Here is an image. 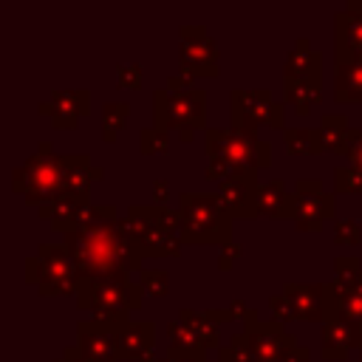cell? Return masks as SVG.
Masks as SVG:
<instances>
[{
	"instance_id": "cell-1",
	"label": "cell",
	"mask_w": 362,
	"mask_h": 362,
	"mask_svg": "<svg viewBox=\"0 0 362 362\" xmlns=\"http://www.w3.org/2000/svg\"><path fill=\"white\" fill-rule=\"evenodd\" d=\"M65 246L74 252L82 277L136 280L133 274L141 272V255L136 252L130 223L122 218L74 229L65 235Z\"/></svg>"
},
{
	"instance_id": "cell-2",
	"label": "cell",
	"mask_w": 362,
	"mask_h": 362,
	"mask_svg": "<svg viewBox=\"0 0 362 362\" xmlns=\"http://www.w3.org/2000/svg\"><path fill=\"white\" fill-rule=\"evenodd\" d=\"M71 153L57 156L51 141H40L37 153L11 170V189L23 195L28 206H42L65 192Z\"/></svg>"
},
{
	"instance_id": "cell-3",
	"label": "cell",
	"mask_w": 362,
	"mask_h": 362,
	"mask_svg": "<svg viewBox=\"0 0 362 362\" xmlns=\"http://www.w3.org/2000/svg\"><path fill=\"white\" fill-rule=\"evenodd\" d=\"M181 243L184 246H229L232 215L226 212L218 192H181Z\"/></svg>"
},
{
	"instance_id": "cell-4",
	"label": "cell",
	"mask_w": 362,
	"mask_h": 362,
	"mask_svg": "<svg viewBox=\"0 0 362 362\" xmlns=\"http://www.w3.org/2000/svg\"><path fill=\"white\" fill-rule=\"evenodd\" d=\"M144 303V288L139 280L116 277H82L76 286V308L88 311V320L99 322H124Z\"/></svg>"
},
{
	"instance_id": "cell-5",
	"label": "cell",
	"mask_w": 362,
	"mask_h": 362,
	"mask_svg": "<svg viewBox=\"0 0 362 362\" xmlns=\"http://www.w3.org/2000/svg\"><path fill=\"white\" fill-rule=\"evenodd\" d=\"M124 221L130 223V235L136 252L144 257H178L181 252V215L170 206H130Z\"/></svg>"
},
{
	"instance_id": "cell-6",
	"label": "cell",
	"mask_w": 362,
	"mask_h": 362,
	"mask_svg": "<svg viewBox=\"0 0 362 362\" xmlns=\"http://www.w3.org/2000/svg\"><path fill=\"white\" fill-rule=\"evenodd\" d=\"M79 280L76 257L65 243H40L37 252L25 257V283L34 286L40 297H76Z\"/></svg>"
},
{
	"instance_id": "cell-7",
	"label": "cell",
	"mask_w": 362,
	"mask_h": 362,
	"mask_svg": "<svg viewBox=\"0 0 362 362\" xmlns=\"http://www.w3.org/2000/svg\"><path fill=\"white\" fill-rule=\"evenodd\" d=\"M153 127L164 133H195L206 130V90H153Z\"/></svg>"
},
{
	"instance_id": "cell-8",
	"label": "cell",
	"mask_w": 362,
	"mask_h": 362,
	"mask_svg": "<svg viewBox=\"0 0 362 362\" xmlns=\"http://www.w3.org/2000/svg\"><path fill=\"white\" fill-rule=\"evenodd\" d=\"M204 147H206V156L209 158H223L240 170H260V167H269L272 164V147L257 139V136H249L243 130H235V127H206L204 130Z\"/></svg>"
},
{
	"instance_id": "cell-9",
	"label": "cell",
	"mask_w": 362,
	"mask_h": 362,
	"mask_svg": "<svg viewBox=\"0 0 362 362\" xmlns=\"http://www.w3.org/2000/svg\"><path fill=\"white\" fill-rule=\"evenodd\" d=\"M229 110H232V124L235 130H243L249 136H257V127H272V130H286V105L274 102L266 88H235L229 96Z\"/></svg>"
},
{
	"instance_id": "cell-10",
	"label": "cell",
	"mask_w": 362,
	"mask_h": 362,
	"mask_svg": "<svg viewBox=\"0 0 362 362\" xmlns=\"http://www.w3.org/2000/svg\"><path fill=\"white\" fill-rule=\"evenodd\" d=\"M37 212L54 232H62V235L82 229L88 223H102V221L119 218L116 206H93L90 192H62L59 198L42 204Z\"/></svg>"
},
{
	"instance_id": "cell-11",
	"label": "cell",
	"mask_w": 362,
	"mask_h": 362,
	"mask_svg": "<svg viewBox=\"0 0 362 362\" xmlns=\"http://www.w3.org/2000/svg\"><path fill=\"white\" fill-rule=\"evenodd\" d=\"M337 215L334 192H325L317 178H300L294 184V192L286 198L283 218L294 221V229L300 232H320L328 218Z\"/></svg>"
},
{
	"instance_id": "cell-12",
	"label": "cell",
	"mask_w": 362,
	"mask_h": 362,
	"mask_svg": "<svg viewBox=\"0 0 362 362\" xmlns=\"http://www.w3.org/2000/svg\"><path fill=\"white\" fill-rule=\"evenodd\" d=\"M178 68L184 76H218V42L204 25L178 28Z\"/></svg>"
},
{
	"instance_id": "cell-13",
	"label": "cell",
	"mask_w": 362,
	"mask_h": 362,
	"mask_svg": "<svg viewBox=\"0 0 362 362\" xmlns=\"http://www.w3.org/2000/svg\"><path fill=\"white\" fill-rule=\"evenodd\" d=\"M124 322L79 320L76 322V348L90 362H122V354H119V328Z\"/></svg>"
},
{
	"instance_id": "cell-14",
	"label": "cell",
	"mask_w": 362,
	"mask_h": 362,
	"mask_svg": "<svg viewBox=\"0 0 362 362\" xmlns=\"http://www.w3.org/2000/svg\"><path fill=\"white\" fill-rule=\"evenodd\" d=\"M243 334L249 337L260 362H277L283 354L297 348V337L283 328L277 320H260L257 311L243 322Z\"/></svg>"
},
{
	"instance_id": "cell-15",
	"label": "cell",
	"mask_w": 362,
	"mask_h": 362,
	"mask_svg": "<svg viewBox=\"0 0 362 362\" xmlns=\"http://www.w3.org/2000/svg\"><path fill=\"white\" fill-rule=\"evenodd\" d=\"M88 110H90V93L85 88L54 90L48 99H42L37 105V113L48 116L57 130H74Z\"/></svg>"
},
{
	"instance_id": "cell-16",
	"label": "cell",
	"mask_w": 362,
	"mask_h": 362,
	"mask_svg": "<svg viewBox=\"0 0 362 362\" xmlns=\"http://www.w3.org/2000/svg\"><path fill=\"white\" fill-rule=\"evenodd\" d=\"M334 54L337 62H351L362 54V0H351L334 17Z\"/></svg>"
},
{
	"instance_id": "cell-17",
	"label": "cell",
	"mask_w": 362,
	"mask_h": 362,
	"mask_svg": "<svg viewBox=\"0 0 362 362\" xmlns=\"http://www.w3.org/2000/svg\"><path fill=\"white\" fill-rule=\"evenodd\" d=\"M362 345V331L356 322L348 320H325L322 322V345L320 356L325 362H345L351 348Z\"/></svg>"
},
{
	"instance_id": "cell-18",
	"label": "cell",
	"mask_w": 362,
	"mask_h": 362,
	"mask_svg": "<svg viewBox=\"0 0 362 362\" xmlns=\"http://www.w3.org/2000/svg\"><path fill=\"white\" fill-rule=\"evenodd\" d=\"M322 300H325V320H348L362 325V280L342 288L334 280L322 283Z\"/></svg>"
},
{
	"instance_id": "cell-19",
	"label": "cell",
	"mask_w": 362,
	"mask_h": 362,
	"mask_svg": "<svg viewBox=\"0 0 362 362\" xmlns=\"http://www.w3.org/2000/svg\"><path fill=\"white\" fill-rule=\"evenodd\" d=\"M257 178H229L218 184V195L232 218H257Z\"/></svg>"
},
{
	"instance_id": "cell-20",
	"label": "cell",
	"mask_w": 362,
	"mask_h": 362,
	"mask_svg": "<svg viewBox=\"0 0 362 362\" xmlns=\"http://www.w3.org/2000/svg\"><path fill=\"white\" fill-rule=\"evenodd\" d=\"M156 325L150 320H127L119 328V354L122 362H144L153 356Z\"/></svg>"
},
{
	"instance_id": "cell-21",
	"label": "cell",
	"mask_w": 362,
	"mask_h": 362,
	"mask_svg": "<svg viewBox=\"0 0 362 362\" xmlns=\"http://www.w3.org/2000/svg\"><path fill=\"white\" fill-rule=\"evenodd\" d=\"M283 79H305V82H322V54L308 42V37H297L294 48L286 57Z\"/></svg>"
},
{
	"instance_id": "cell-22",
	"label": "cell",
	"mask_w": 362,
	"mask_h": 362,
	"mask_svg": "<svg viewBox=\"0 0 362 362\" xmlns=\"http://www.w3.org/2000/svg\"><path fill=\"white\" fill-rule=\"evenodd\" d=\"M283 294L291 300L297 320L303 322H325V300H322V283H286Z\"/></svg>"
},
{
	"instance_id": "cell-23",
	"label": "cell",
	"mask_w": 362,
	"mask_h": 362,
	"mask_svg": "<svg viewBox=\"0 0 362 362\" xmlns=\"http://www.w3.org/2000/svg\"><path fill=\"white\" fill-rule=\"evenodd\" d=\"M167 359H195V362H206V345L201 342V337L187 325L181 322L178 317L170 320L167 325Z\"/></svg>"
},
{
	"instance_id": "cell-24",
	"label": "cell",
	"mask_w": 362,
	"mask_h": 362,
	"mask_svg": "<svg viewBox=\"0 0 362 362\" xmlns=\"http://www.w3.org/2000/svg\"><path fill=\"white\" fill-rule=\"evenodd\" d=\"M334 99L337 102H362V62H337L334 68Z\"/></svg>"
},
{
	"instance_id": "cell-25",
	"label": "cell",
	"mask_w": 362,
	"mask_h": 362,
	"mask_svg": "<svg viewBox=\"0 0 362 362\" xmlns=\"http://www.w3.org/2000/svg\"><path fill=\"white\" fill-rule=\"evenodd\" d=\"M283 99L294 105L300 116H308L314 105L322 102V82H305V79H283Z\"/></svg>"
},
{
	"instance_id": "cell-26",
	"label": "cell",
	"mask_w": 362,
	"mask_h": 362,
	"mask_svg": "<svg viewBox=\"0 0 362 362\" xmlns=\"http://www.w3.org/2000/svg\"><path fill=\"white\" fill-rule=\"evenodd\" d=\"M283 147L288 156H320L325 153L320 127H286L283 130Z\"/></svg>"
},
{
	"instance_id": "cell-27",
	"label": "cell",
	"mask_w": 362,
	"mask_h": 362,
	"mask_svg": "<svg viewBox=\"0 0 362 362\" xmlns=\"http://www.w3.org/2000/svg\"><path fill=\"white\" fill-rule=\"evenodd\" d=\"M286 198H288V192H286L283 178L260 181V189H257V212L266 215V218H283Z\"/></svg>"
},
{
	"instance_id": "cell-28",
	"label": "cell",
	"mask_w": 362,
	"mask_h": 362,
	"mask_svg": "<svg viewBox=\"0 0 362 362\" xmlns=\"http://www.w3.org/2000/svg\"><path fill=\"white\" fill-rule=\"evenodd\" d=\"M348 119L342 113H328L320 119V136H322V144H325V153H342L345 156V139H348Z\"/></svg>"
},
{
	"instance_id": "cell-29",
	"label": "cell",
	"mask_w": 362,
	"mask_h": 362,
	"mask_svg": "<svg viewBox=\"0 0 362 362\" xmlns=\"http://www.w3.org/2000/svg\"><path fill=\"white\" fill-rule=\"evenodd\" d=\"M127 116H130V102H105L102 105V139L105 144H116L122 127L127 124Z\"/></svg>"
},
{
	"instance_id": "cell-30",
	"label": "cell",
	"mask_w": 362,
	"mask_h": 362,
	"mask_svg": "<svg viewBox=\"0 0 362 362\" xmlns=\"http://www.w3.org/2000/svg\"><path fill=\"white\" fill-rule=\"evenodd\" d=\"M181 322H187L198 337H201V342L206 345V351L209 348H221V339H218V328L209 322V317H206V311H195V308H181L178 314H175Z\"/></svg>"
},
{
	"instance_id": "cell-31",
	"label": "cell",
	"mask_w": 362,
	"mask_h": 362,
	"mask_svg": "<svg viewBox=\"0 0 362 362\" xmlns=\"http://www.w3.org/2000/svg\"><path fill=\"white\" fill-rule=\"evenodd\" d=\"M218 362H260L249 337L240 331V334H232L226 339V345L218 348Z\"/></svg>"
},
{
	"instance_id": "cell-32",
	"label": "cell",
	"mask_w": 362,
	"mask_h": 362,
	"mask_svg": "<svg viewBox=\"0 0 362 362\" xmlns=\"http://www.w3.org/2000/svg\"><path fill=\"white\" fill-rule=\"evenodd\" d=\"M334 272H337L334 283L342 286V288H348V286H354V283L362 280V260L356 255H339L334 260Z\"/></svg>"
},
{
	"instance_id": "cell-33",
	"label": "cell",
	"mask_w": 362,
	"mask_h": 362,
	"mask_svg": "<svg viewBox=\"0 0 362 362\" xmlns=\"http://www.w3.org/2000/svg\"><path fill=\"white\" fill-rule=\"evenodd\" d=\"M170 150V139L164 130L158 127H141L139 130V153L141 156H156V153H167Z\"/></svg>"
},
{
	"instance_id": "cell-34",
	"label": "cell",
	"mask_w": 362,
	"mask_h": 362,
	"mask_svg": "<svg viewBox=\"0 0 362 362\" xmlns=\"http://www.w3.org/2000/svg\"><path fill=\"white\" fill-rule=\"evenodd\" d=\"M139 286L150 297H167V291H170V274L164 269H141L139 272Z\"/></svg>"
},
{
	"instance_id": "cell-35",
	"label": "cell",
	"mask_w": 362,
	"mask_h": 362,
	"mask_svg": "<svg viewBox=\"0 0 362 362\" xmlns=\"http://www.w3.org/2000/svg\"><path fill=\"white\" fill-rule=\"evenodd\" d=\"M334 189L337 192H351V195H362V173L348 167H337L334 170Z\"/></svg>"
},
{
	"instance_id": "cell-36",
	"label": "cell",
	"mask_w": 362,
	"mask_h": 362,
	"mask_svg": "<svg viewBox=\"0 0 362 362\" xmlns=\"http://www.w3.org/2000/svg\"><path fill=\"white\" fill-rule=\"evenodd\" d=\"M362 240V226L354 218H339L334 223V243L337 246H356Z\"/></svg>"
},
{
	"instance_id": "cell-37",
	"label": "cell",
	"mask_w": 362,
	"mask_h": 362,
	"mask_svg": "<svg viewBox=\"0 0 362 362\" xmlns=\"http://www.w3.org/2000/svg\"><path fill=\"white\" fill-rule=\"evenodd\" d=\"M345 156L351 158V167L362 173V127H351L345 139Z\"/></svg>"
},
{
	"instance_id": "cell-38",
	"label": "cell",
	"mask_w": 362,
	"mask_h": 362,
	"mask_svg": "<svg viewBox=\"0 0 362 362\" xmlns=\"http://www.w3.org/2000/svg\"><path fill=\"white\" fill-rule=\"evenodd\" d=\"M269 308H272V317H274L277 322H291V320H297V311H294V305H291V300H288L286 294L269 297Z\"/></svg>"
},
{
	"instance_id": "cell-39",
	"label": "cell",
	"mask_w": 362,
	"mask_h": 362,
	"mask_svg": "<svg viewBox=\"0 0 362 362\" xmlns=\"http://www.w3.org/2000/svg\"><path fill=\"white\" fill-rule=\"evenodd\" d=\"M141 65L139 62H133V65H119L116 68V82L122 85V88H130V90H139L141 88Z\"/></svg>"
},
{
	"instance_id": "cell-40",
	"label": "cell",
	"mask_w": 362,
	"mask_h": 362,
	"mask_svg": "<svg viewBox=\"0 0 362 362\" xmlns=\"http://www.w3.org/2000/svg\"><path fill=\"white\" fill-rule=\"evenodd\" d=\"M240 255H243V249H240L238 243H229V246H223V249L218 252V269H221V272H229Z\"/></svg>"
},
{
	"instance_id": "cell-41",
	"label": "cell",
	"mask_w": 362,
	"mask_h": 362,
	"mask_svg": "<svg viewBox=\"0 0 362 362\" xmlns=\"http://www.w3.org/2000/svg\"><path fill=\"white\" fill-rule=\"evenodd\" d=\"M167 201H170V184L161 181V178H156L153 181V204L156 206H167Z\"/></svg>"
},
{
	"instance_id": "cell-42",
	"label": "cell",
	"mask_w": 362,
	"mask_h": 362,
	"mask_svg": "<svg viewBox=\"0 0 362 362\" xmlns=\"http://www.w3.org/2000/svg\"><path fill=\"white\" fill-rule=\"evenodd\" d=\"M167 90H189V88H195L192 85V76H184V74H175V76H167V85H164Z\"/></svg>"
},
{
	"instance_id": "cell-43",
	"label": "cell",
	"mask_w": 362,
	"mask_h": 362,
	"mask_svg": "<svg viewBox=\"0 0 362 362\" xmlns=\"http://www.w3.org/2000/svg\"><path fill=\"white\" fill-rule=\"evenodd\" d=\"M277 362H311V351L305 348V345H297L294 351H288V354H283Z\"/></svg>"
},
{
	"instance_id": "cell-44",
	"label": "cell",
	"mask_w": 362,
	"mask_h": 362,
	"mask_svg": "<svg viewBox=\"0 0 362 362\" xmlns=\"http://www.w3.org/2000/svg\"><path fill=\"white\" fill-rule=\"evenodd\" d=\"M226 308L232 311V317H235V320H243V322H246V320H249V317L255 314V308H249V305H246L243 300H232V303H229Z\"/></svg>"
},
{
	"instance_id": "cell-45",
	"label": "cell",
	"mask_w": 362,
	"mask_h": 362,
	"mask_svg": "<svg viewBox=\"0 0 362 362\" xmlns=\"http://www.w3.org/2000/svg\"><path fill=\"white\" fill-rule=\"evenodd\" d=\"M204 311H206V317H209L212 325H223V322H232L235 320L229 308H204Z\"/></svg>"
},
{
	"instance_id": "cell-46",
	"label": "cell",
	"mask_w": 362,
	"mask_h": 362,
	"mask_svg": "<svg viewBox=\"0 0 362 362\" xmlns=\"http://www.w3.org/2000/svg\"><path fill=\"white\" fill-rule=\"evenodd\" d=\"M54 362H90V359H85V356H82V351H79L76 345H68V348L62 351V356H59V359H54Z\"/></svg>"
},
{
	"instance_id": "cell-47",
	"label": "cell",
	"mask_w": 362,
	"mask_h": 362,
	"mask_svg": "<svg viewBox=\"0 0 362 362\" xmlns=\"http://www.w3.org/2000/svg\"><path fill=\"white\" fill-rule=\"evenodd\" d=\"M144 362H170V359H167V356H164V359H158V356L153 354V356H150V359H144Z\"/></svg>"
},
{
	"instance_id": "cell-48",
	"label": "cell",
	"mask_w": 362,
	"mask_h": 362,
	"mask_svg": "<svg viewBox=\"0 0 362 362\" xmlns=\"http://www.w3.org/2000/svg\"><path fill=\"white\" fill-rule=\"evenodd\" d=\"M170 362H195V359H170Z\"/></svg>"
},
{
	"instance_id": "cell-49",
	"label": "cell",
	"mask_w": 362,
	"mask_h": 362,
	"mask_svg": "<svg viewBox=\"0 0 362 362\" xmlns=\"http://www.w3.org/2000/svg\"><path fill=\"white\" fill-rule=\"evenodd\" d=\"M359 331H362V325H359ZM359 362H362V345H359Z\"/></svg>"
},
{
	"instance_id": "cell-50",
	"label": "cell",
	"mask_w": 362,
	"mask_h": 362,
	"mask_svg": "<svg viewBox=\"0 0 362 362\" xmlns=\"http://www.w3.org/2000/svg\"><path fill=\"white\" fill-rule=\"evenodd\" d=\"M354 59H359V62H362V54H359V57H354Z\"/></svg>"
}]
</instances>
